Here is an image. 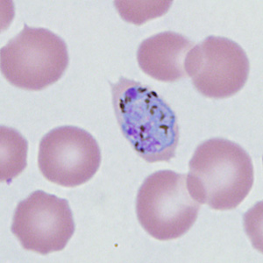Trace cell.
Returning <instances> with one entry per match:
<instances>
[{
	"mask_svg": "<svg viewBox=\"0 0 263 263\" xmlns=\"http://www.w3.org/2000/svg\"><path fill=\"white\" fill-rule=\"evenodd\" d=\"M110 85L117 121L135 152L149 163L171 162L180 137L172 108L156 90L140 82L121 77Z\"/></svg>",
	"mask_w": 263,
	"mask_h": 263,
	"instance_id": "6da1fadb",
	"label": "cell"
},
{
	"mask_svg": "<svg viewBox=\"0 0 263 263\" xmlns=\"http://www.w3.org/2000/svg\"><path fill=\"white\" fill-rule=\"evenodd\" d=\"M189 167L187 183L192 197L217 211L237 208L254 184V165L248 153L222 138L200 144Z\"/></svg>",
	"mask_w": 263,
	"mask_h": 263,
	"instance_id": "7a4b0ae2",
	"label": "cell"
},
{
	"mask_svg": "<svg viewBox=\"0 0 263 263\" xmlns=\"http://www.w3.org/2000/svg\"><path fill=\"white\" fill-rule=\"evenodd\" d=\"M68 65L67 44L46 28L25 25L0 50L2 75L22 90H44L60 80Z\"/></svg>",
	"mask_w": 263,
	"mask_h": 263,
	"instance_id": "3957f363",
	"label": "cell"
},
{
	"mask_svg": "<svg viewBox=\"0 0 263 263\" xmlns=\"http://www.w3.org/2000/svg\"><path fill=\"white\" fill-rule=\"evenodd\" d=\"M200 205L189 191L186 175L160 171L147 177L139 190L136 214L153 238L171 240L192 228Z\"/></svg>",
	"mask_w": 263,
	"mask_h": 263,
	"instance_id": "277c9868",
	"label": "cell"
},
{
	"mask_svg": "<svg viewBox=\"0 0 263 263\" xmlns=\"http://www.w3.org/2000/svg\"><path fill=\"white\" fill-rule=\"evenodd\" d=\"M186 75L198 92L210 99H228L248 81L250 64L240 46L220 36H209L186 57Z\"/></svg>",
	"mask_w": 263,
	"mask_h": 263,
	"instance_id": "5b68a950",
	"label": "cell"
},
{
	"mask_svg": "<svg viewBox=\"0 0 263 263\" xmlns=\"http://www.w3.org/2000/svg\"><path fill=\"white\" fill-rule=\"evenodd\" d=\"M100 164L99 144L90 133L80 127H57L40 143V171L46 179L58 185H82L94 177Z\"/></svg>",
	"mask_w": 263,
	"mask_h": 263,
	"instance_id": "8992f818",
	"label": "cell"
},
{
	"mask_svg": "<svg viewBox=\"0 0 263 263\" xmlns=\"http://www.w3.org/2000/svg\"><path fill=\"white\" fill-rule=\"evenodd\" d=\"M11 230L24 249L46 255L64 249L75 222L68 200L36 191L18 203Z\"/></svg>",
	"mask_w": 263,
	"mask_h": 263,
	"instance_id": "52a82bcc",
	"label": "cell"
},
{
	"mask_svg": "<svg viewBox=\"0 0 263 263\" xmlns=\"http://www.w3.org/2000/svg\"><path fill=\"white\" fill-rule=\"evenodd\" d=\"M193 47L192 41L179 33H157L141 42L138 63L144 73L157 81L173 83L187 78L184 63Z\"/></svg>",
	"mask_w": 263,
	"mask_h": 263,
	"instance_id": "ba28073f",
	"label": "cell"
},
{
	"mask_svg": "<svg viewBox=\"0 0 263 263\" xmlns=\"http://www.w3.org/2000/svg\"><path fill=\"white\" fill-rule=\"evenodd\" d=\"M27 141L14 129L1 126V182L8 184L27 166Z\"/></svg>",
	"mask_w": 263,
	"mask_h": 263,
	"instance_id": "9c48e42d",
	"label": "cell"
},
{
	"mask_svg": "<svg viewBox=\"0 0 263 263\" xmlns=\"http://www.w3.org/2000/svg\"><path fill=\"white\" fill-rule=\"evenodd\" d=\"M115 6L124 21L141 25L151 18L165 14L171 1H115Z\"/></svg>",
	"mask_w": 263,
	"mask_h": 263,
	"instance_id": "30bf717a",
	"label": "cell"
}]
</instances>
